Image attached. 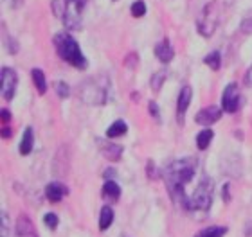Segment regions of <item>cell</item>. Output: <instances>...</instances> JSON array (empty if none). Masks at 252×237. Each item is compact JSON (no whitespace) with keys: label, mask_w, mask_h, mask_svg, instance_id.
I'll return each instance as SVG.
<instances>
[{"label":"cell","mask_w":252,"mask_h":237,"mask_svg":"<svg viewBox=\"0 0 252 237\" xmlns=\"http://www.w3.org/2000/svg\"><path fill=\"white\" fill-rule=\"evenodd\" d=\"M131 15L135 16V18H141V16L146 15V4L142 2V0H137L131 4Z\"/></svg>","instance_id":"24"},{"label":"cell","mask_w":252,"mask_h":237,"mask_svg":"<svg viewBox=\"0 0 252 237\" xmlns=\"http://www.w3.org/2000/svg\"><path fill=\"white\" fill-rule=\"evenodd\" d=\"M85 7V0H65V13H63V24L67 29H79L81 27V13Z\"/></svg>","instance_id":"6"},{"label":"cell","mask_w":252,"mask_h":237,"mask_svg":"<svg viewBox=\"0 0 252 237\" xmlns=\"http://www.w3.org/2000/svg\"><path fill=\"white\" fill-rule=\"evenodd\" d=\"M32 142H34V137H32V128H26L24 137H22V142H20V155L31 153Z\"/></svg>","instance_id":"15"},{"label":"cell","mask_w":252,"mask_h":237,"mask_svg":"<svg viewBox=\"0 0 252 237\" xmlns=\"http://www.w3.org/2000/svg\"><path fill=\"white\" fill-rule=\"evenodd\" d=\"M216 26H218V4L209 2L204 5V9L200 11L198 18H196V27L202 36H213Z\"/></svg>","instance_id":"5"},{"label":"cell","mask_w":252,"mask_h":237,"mask_svg":"<svg viewBox=\"0 0 252 237\" xmlns=\"http://www.w3.org/2000/svg\"><path fill=\"white\" fill-rule=\"evenodd\" d=\"M223 196H225V201L231 200V198H229V184H227L225 187H223Z\"/></svg>","instance_id":"31"},{"label":"cell","mask_w":252,"mask_h":237,"mask_svg":"<svg viewBox=\"0 0 252 237\" xmlns=\"http://www.w3.org/2000/svg\"><path fill=\"white\" fill-rule=\"evenodd\" d=\"M166 78H168V74H166V70H158L157 74L152 76V81H150V84H152L153 90H160L162 88V83L166 81Z\"/></svg>","instance_id":"23"},{"label":"cell","mask_w":252,"mask_h":237,"mask_svg":"<svg viewBox=\"0 0 252 237\" xmlns=\"http://www.w3.org/2000/svg\"><path fill=\"white\" fill-rule=\"evenodd\" d=\"M32 232V223L29 221V217L27 216H20V219H18V236L20 237H27L31 236Z\"/></svg>","instance_id":"20"},{"label":"cell","mask_w":252,"mask_h":237,"mask_svg":"<svg viewBox=\"0 0 252 237\" xmlns=\"http://www.w3.org/2000/svg\"><path fill=\"white\" fill-rule=\"evenodd\" d=\"M211 203H213V182L207 176H202L189 196L188 211H207Z\"/></svg>","instance_id":"4"},{"label":"cell","mask_w":252,"mask_h":237,"mask_svg":"<svg viewBox=\"0 0 252 237\" xmlns=\"http://www.w3.org/2000/svg\"><path fill=\"white\" fill-rule=\"evenodd\" d=\"M27 237H36V234H31V236H27Z\"/></svg>","instance_id":"33"},{"label":"cell","mask_w":252,"mask_h":237,"mask_svg":"<svg viewBox=\"0 0 252 237\" xmlns=\"http://www.w3.org/2000/svg\"><path fill=\"white\" fill-rule=\"evenodd\" d=\"M54 45H56V51H58L60 58L63 61L70 63L76 69H87V58L81 54V49H79L78 42L74 40L68 32H60L54 36Z\"/></svg>","instance_id":"2"},{"label":"cell","mask_w":252,"mask_h":237,"mask_svg":"<svg viewBox=\"0 0 252 237\" xmlns=\"http://www.w3.org/2000/svg\"><path fill=\"white\" fill-rule=\"evenodd\" d=\"M13 133H11V130H2V137L4 138H9Z\"/></svg>","instance_id":"32"},{"label":"cell","mask_w":252,"mask_h":237,"mask_svg":"<svg viewBox=\"0 0 252 237\" xmlns=\"http://www.w3.org/2000/svg\"><path fill=\"white\" fill-rule=\"evenodd\" d=\"M119 196H121V187L116 184V182H106L105 187H103V198L105 200H108V203L110 201H117L119 200Z\"/></svg>","instance_id":"14"},{"label":"cell","mask_w":252,"mask_h":237,"mask_svg":"<svg viewBox=\"0 0 252 237\" xmlns=\"http://www.w3.org/2000/svg\"><path fill=\"white\" fill-rule=\"evenodd\" d=\"M150 113L153 115V119H160V113H158V106L157 103H150Z\"/></svg>","instance_id":"28"},{"label":"cell","mask_w":252,"mask_h":237,"mask_svg":"<svg viewBox=\"0 0 252 237\" xmlns=\"http://www.w3.org/2000/svg\"><path fill=\"white\" fill-rule=\"evenodd\" d=\"M205 65L207 67H211L213 70H220V67H221V56H220V53H211L209 56H205Z\"/></svg>","instance_id":"22"},{"label":"cell","mask_w":252,"mask_h":237,"mask_svg":"<svg viewBox=\"0 0 252 237\" xmlns=\"http://www.w3.org/2000/svg\"><path fill=\"white\" fill-rule=\"evenodd\" d=\"M221 115V110L220 108H216V106H207L204 110H200L194 117V121L202 124V126H211V124H215Z\"/></svg>","instance_id":"9"},{"label":"cell","mask_w":252,"mask_h":237,"mask_svg":"<svg viewBox=\"0 0 252 237\" xmlns=\"http://www.w3.org/2000/svg\"><path fill=\"white\" fill-rule=\"evenodd\" d=\"M191 97H193V90H191V86H184V88L180 90L179 103H177V105H179L177 106V117H179V122H182V117H184V113L188 111Z\"/></svg>","instance_id":"10"},{"label":"cell","mask_w":252,"mask_h":237,"mask_svg":"<svg viewBox=\"0 0 252 237\" xmlns=\"http://www.w3.org/2000/svg\"><path fill=\"white\" fill-rule=\"evenodd\" d=\"M18 76L13 69H2L0 72V88H2V97L4 101H11L15 95Z\"/></svg>","instance_id":"8"},{"label":"cell","mask_w":252,"mask_h":237,"mask_svg":"<svg viewBox=\"0 0 252 237\" xmlns=\"http://www.w3.org/2000/svg\"><path fill=\"white\" fill-rule=\"evenodd\" d=\"M11 119V111H7V110H2V121L4 122H7Z\"/></svg>","instance_id":"30"},{"label":"cell","mask_w":252,"mask_h":237,"mask_svg":"<svg viewBox=\"0 0 252 237\" xmlns=\"http://www.w3.org/2000/svg\"><path fill=\"white\" fill-rule=\"evenodd\" d=\"M240 108V88L236 83L227 84L221 95V110L227 113H234Z\"/></svg>","instance_id":"7"},{"label":"cell","mask_w":252,"mask_h":237,"mask_svg":"<svg viewBox=\"0 0 252 237\" xmlns=\"http://www.w3.org/2000/svg\"><path fill=\"white\" fill-rule=\"evenodd\" d=\"M99 146H101V153L105 155L108 160H112V162H117L119 158H121V155H123V148L121 146H117V144H106V142H99Z\"/></svg>","instance_id":"12"},{"label":"cell","mask_w":252,"mask_h":237,"mask_svg":"<svg viewBox=\"0 0 252 237\" xmlns=\"http://www.w3.org/2000/svg\"><path fill=\"white\" fill-rule=\"evenodd\" d=\"M196 158H182L177 162L169 163L166 169V185L169 189V196L179 207H184L188 203V187L194 178L196 173Z\"/></svg>","instance_id":"1"},{"label":"cell","mask_w":252,"mask_h":237,"mask_svg":"<svg viewBox=\"0 0 252 237\" xmlns=\"http://www.w3.org/2000/svg\"><path fill=\"white\" fill-rule=\"evenodd\" d=\"M245 83H247V86H252V67L247 70V76H245Z\"/></svg>","instance_id":"29"},{"label":"cell","mask_w":252,"mask_h":237,"mask_svg":"<svg viewBox=\"0 0 252 237\" xmlns=\"http://www.w3.org/2000/svg\"><path fill=\"white\" fill-rule=\"evenodd\" d=\"M31 76H32V81H34V84H36V90L40 92V95H43L45 92H47V81H45V74H43L40 69H32Z\"/></svg>","instance_id":"16"},{"label":"cell","mask_w":252,"mask_h":237,"mask_svg":"<svg viewBox=\"0 0 252 237\" xmlns=\"http://www.w3.org/2000/svg\"><path fill=\"white\" fill-rule=\"evenodd\" d=\"M81 99L90 106H103L108 97V81L105 78L89 79L81 84Z\"/></svg>","instance_id":"3"},{"label":"cell","mask_w":252,"mask_h":237,"mask_svg":"<svg viewBox=\"0 0 252 237\" xmlns=\"http://www.w3.org/2000/svg\"><path fill=\"white\" fill-rule=\"evenodd\" d=\"M53 11L58 18H63V13H65V0H53Z\"/></svg>","instance_id":"25"},{"label":"cell","mask_w":252,"mask_h":237,"mask_svg":"<svg viewBox=\"0 0 252 237\" xmlns=\"http://www.w3.org/2000/svg\"><path fill=\"white\" fill-rule=\"evenodd\" d=\"M227 232V228L223 227H209L205 228V230H202V232H198L194 237H223Z\"/></svg>","instance_id":"21"},{"label":"cell","mask_w":252,"mask_h":237,"mask_svg":"<svg viewBox=\"0 0 252 237\" xmlns=\"http://www.w3.org/2000/svg\"><path fill=\"white\" fill-rule=\"evenodd\" d=\"M56 88H58V95L60 97H68V94H70V92H68V86L65 83H62V81H60V83H56Z\"/></svg>","instance_id":"27"},{"label":"cell","mask_w":252,"mask_h":237,"mask_svg":"<svg viewBox=\"0 0 252 237\" xmlns=\"http://www.w3.org/2000/svg\"><path fill=\"white\" fill-rule=\"evenodd\" d=\"M43 221H45V225H47L51 230H54V228L58 227V216H56V214H45Z\"/></svg>","instance_id":"26"},{"label":"cell","mask_w":252,"mask_h":237,"mask_svg":"<svg viewBox=\"0 0 252 237\" xmlns=\"http://www.w3.org/2000/svg\"><path fill=\"white\" fill-rule=\"evenodd\" d=\"M45 194H47L49 201L58 203V201H62L63 196L67 194V189H65L62 184H49L47 187H45Z\"/></svg>","instance_id":"13"},{"label":"cell","mask_w":252,"mask_h":237,"mask_svg":"<svg viewBox=\"0 0 252 237\" xmlns=\"http://www.w3.org/2000/svg\"><path fill=\"white\" fill-rule=\"evenodd\" d=\"M126 132H128L126 122L125 121H116L110 128H108V130H106V137H108V138L121 137V135H126Z\"/></svg>","instance_id":"17"},{"label":"cell","mask_w":252,"mask_h":237,"mask_svg":"<svg viewBox=\"0 0 252 237\" xmlns=\"http://www.w3.org/2000/svg\"><path fill=\"white\" fill-rule=\"evenodd\" d=\"M112 223H114V211H112V207L106 205V207H103V211H101L99 228H101V230H106Z\"/></svg>","instance_id":"18"},{"label":"cell","mask_w":252,"mask_h":237,"mask_svg":"<svg viewBox=\"0 0 252 237\" xmlns=\"http://www.w3.org/2000/svg\"><path fill=\"white\" fill-rule=\"evenodd\" d=\"M213 137H215V133L211 132V130H204V132L198 133V137H196V146H198V149H207L209 148L211 140H213Z\"/></svg>","instance_id":"19"},{"label":"cell","mask_w":252,"mask_h":237,"mask_svg":"<svg viewBox=\"0 0 252 237\" xmlns=\"http://www.w3.org/2000/svg\"><path fill=\"white\" fill-rule=\"evenodd\" d=\"M155 54H157V58L160 59L162 63H169L175 56V51H173V47H171V43H169L168 40H164V42H160L157 47H155Z\"/></svg>","instance_id":"11"}]
</instances>
